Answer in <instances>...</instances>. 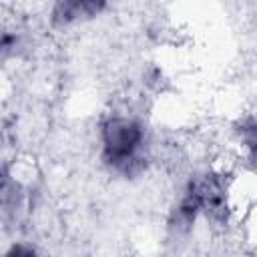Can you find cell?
Returning <instances> with one entry per match:
<instances>
[{
    "instance_id": "6da1fadb",
    "label": "cell",
    "mask_w": 257,
    "mask_h": 257,
    "mask_svg": "<svg viewBox=\"0 0 257 257\" xmlns=\"http://www.w3.org/2000/svg\"><path fill=\"white\" fill-rule=\"evenodd\" d=\"M151 131L135 112H106L98 122V155L102 165L116 177L133 179L151 163Z\"/></svg>"
},
{
    "instance_id": "7a4b0ae2",
    "label": "cell",
    "mask_w": 257,
    "mask_h": 257,
    "mask_svg": "<svg viewBox=\"0 0 257 257\" xmlns=\"http://www.w3.org/2000/svg\"><path fill=\"white\" fill-rule=\"evenodd\" d=\"M227 183L219 173L205 171L193 175L171 215V227L177 231H189L197 219L219 223L227 219Z\"/></svg>"
},
{
    "instance_id": "3957f363",
    "label": "cell",
    "mask_w": 257,
    "mask_h": 257,
    "mask_svg": "<svg viewBox=\"0 0 257 257\" xmlns=\"http://www.w3.org/2000/svg\"><path fill=\"white\" fill-rule=\"evenodd\" d=\"M104 8V2L94 0H60L50 8V22L56 28H68L100 16Z\"/></svg>"
},
{
    "instance_id": "277c9868",
    "label": "cell",
    "mask_w": 257,
    "mask_h": 257,
    "mask_svg": "<svg viewBox=\"0 0 257 257\" xmlns=\"http://www.w3.org/2000/svg\"><path fill=\"white\" fill-rule=\"evenodd\" d=\"M239 143L245 151V159L253 171H257V112L243 118L237 126Z\"/></svg>"
},
{
    "instance_id": "5b68a950",
    "label": "cell",
    "mask_w": 257,
    "mask_h": 257,
    "mask_svg": "<svg viewBox=\"0 0 257 257\" xmlns=\"http://www.w3.org/2000/svg\"><path fill=\"white\" fill-rule=\"evenodd\" d=\"M4 257H54V255H50V253L30 245V243H26V241H14L6 249Z\"/></svg>"
}]
</instances>
